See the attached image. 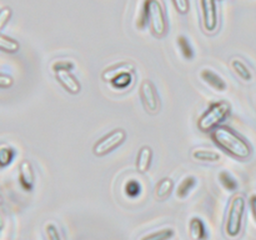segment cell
<instances>
[{"label": "cell", "mask_w": 256, "mask_h": 240, "mask_svg": "<svg viewBox=\"0 0 256 240\" xmlns=\"http://www.w3.org/2000/svg\"><path fill=\"white\" fill-rule=\"evenodd\" d=\"M212 139L220 149L240 160H245L252 155V146L229 126H218L212 132Z\"/></svg>", "instance_id": "6da1fadb"}, {"label": "cell", "mask_w": 256, "mask_h": 240, "mask_svg": "<svg viewBox=\"0 0 256 240\" xmlns=\"http://www.w3.org/2000/svg\"><path fill=\"white\" fill-rule=\"evenodd\" d=\"M245 209H246L245 198L242 195H234L230 200L229 210L224 224V232L229 239H236L242 234Z\"/></svg>", "instance_id": "7a4b0ae2"}, {"label": "cell", "mask_w": 256, "mask_h": 240, "mask_svg": "<svg viewBox=\"0 0 256 240\" xmlns=\"http://www.w3.org/2000/svg\"><path fill=\"white\" fill-rule=\"evenodd\" d=\"M142 9L146 14L148 25H149L152 35L159 39L164 38L168 34L169 24H168L162 0H145Z\"/></svg>", "instance_id": "3957f363"}, {"label": "cell", "mask_w": 256, "mask_h": 240, "mask_svg": "<svg viewBox=\"0 0 256 240\" xmlns=\"http://www.w3.org/2000/svg\"><path fill=\"white\" fill-rule=\"evenodd\" d=\"M232 114V105L228 102H212L206 112L200 116L198 122V128L202 132H209L220 126Z\"/></svg>", "instance_id": "277c9868"}, {"label": "cell", "mask_w": 256, "mask_h": 240, "mask_svg": "<svg viewBox=\"0 0 256 240\" xmlns=\"http://www.w3.org/2000/svg\"><path fill=\"white\" fill-rule=\"evenodd\" d=\"M125 140H126V132L122 128L115 129L112 132H108L105 136H102V139L95 142V145L92 146V152L96 156H105L109 152L118 149Z\"/></svg>", "instance_id": "5b68a950"}, {"label": "cell", "mask_w": 256, "mask_h": 240, "mask_svg": "<svg viewBox=\"0 0 256 240\" xmlns=\"http://www.w3.org/2000/svg\"><path fill=\"white\" fill-rule=\"evenodd\" d=\"M140 99H142L144 109L148 114L156 115L160 110V98L154 82L149 79L142 80L139 89Z\"/></svg>", "instance_id": "8992f818"}, {"label": "cell", "mask_w": 256, "mask_h": 240, "mask_svg": "<svg viewBox=\"0 0 256 240\" xmlns=\"http://www.w3.org/2000/svg\"><path fill=\"white\" fill-rule=\"evenodd\" d=\"M200 6L202 14V28L206 32H214L219 24L216 0H200Z\"/></svg>", "instance_id": "52a82bcc"}, {"label": "cell", "mask_w": 256, "mask_h": 240, "mask_svg": "<svg viewBox=\"0 0 256 240\" xmlns=\"http://www.w3.org/2000/svg\"><path fill=\"white\" fill-rule=\"evenodd\" d=\"M34 170L29 160L24 159L19 165V184L25 192H32L34 188Z\"/></svg>", "instance_id": "ba28073f"}, {"label": "cell", "mask_w": 256, "mask_h": 240, "mask_svg": "<svg viewBox=\"0 0 256 240\" xmlns=\"http://www.w3.org/2000/svg\"><path fill=\"white\" fill-rule=\"evenodd\" d=\"M55 76H56L58 82L62 84V86L69 94L76 95L82 92V84L76 79V76L72 75V72H55Z\"/></svg>", "instance_id": "9c48e42d"}, {"label": "cell", "mask_w": 256, "mask_h": 240, "mask_svg": "<svg viewBox=\"0 0 256 240\" xmlns=\"http://www.w3.org/2000/svg\"><path fill=\"white\" fill-rule=\"evenodd\" d=\"M202 79L206 82L209 86H212V89L216 90V92H225L228 88L226 82L220 76L219 74H216L215 72L210 69H204L200 74Z\"/></svg>", "instance_id": "30bf717a"}, {"label": "cell", "mask_w": 256, "mask_h": 240, "mask_svg": "<svg viewBox=\"0 0 256 240\" xmlns=\"http://www.w3.org/2000/svg\"><path fill=\"white\" fill-rule=\"evenodd\" d=\"M152 162V149L150 146H142L136 155V170L142 174L150 169Z\"/></svg>", "instance_id": "8fae6325"}, {"label": "cell", "mask_w": 256, "mask_h": 240, "mask_svg": "<svg viewBox=\"0 0 256 240\" xmlns=\"http://www.w3.org/2000/svg\"><path fill=\"white\" fill-rule=\"evenodd\" d=\"M189 235L192 240H206L208 230L200 218L194 216L189 222Z\"/></svg>", "instance_id": "7c38bea8"}, {"label": "cell", "mask_w": 256, "mask_h": 240, "mask_svg": "<svg viewBox=\"0 0 256 240\" xmlns=\"http://www.w3.org/2000/svg\"><path fill=\"white\" fill-rule=\"evenodd\" d=\"M172 190H174V182H172V178H162L155 186V199L159 200V202H164L172 195Z\"/></svg>", "instance_id": "4fadbf2b"}, {"label": "cell", "mask_w": 256, "mask_h": 240, "mask_svg": "<svg viewBox=\"0 0 256 240\" xmlns=\"http://www.w3.org/2000/svg\"><path fill=\"white\" fill-rule=\"evenodd\" d=\"M132 70H134V68H130V69L118 74L110 82V84H112L115 89H119V90L126 89V88L130 86V85L132 84V82H134Z\"/></svg>", "instance_id": "5bb4252c"}, {"label": "cell", "mask_w": 256, "mask_h": 240, "mask_svg": "<svg viewBox=\"0 0 256 240\" xmlns=\"http://www.w3.org/2000/svg\"><path fill=\"white\" fill-rule=\"evenodd\" d=\"M230 65H232V69L234 70L235 74H236L242 82H252V70L249 69V66H248L242 59L234 58V59L230 62Z\"/></svg>", "instance_id": "9a60e30c"}, {"label": "cell", "mask_w": 256, "mask_h": 240, "mask_svg": "<svg viewBox=\"0 0 256 240\" xmlns=\"http://www.w3.org/2000/svg\"><path fill=\"white\" fill-rule=\"evenodd\" d=\"M192 156L198 162H216L222 159L220 154L215 150L209 149H195L192 150Z\"/></svg>", "instance_id": "2e32d148"}, {"label": "cell", "mask_w": 256, "mask_h": 240, "mask_svg": "<svg viewBox=\"0 0 256 240\" xmlns=\"http://www.w3.org/2000/svg\"><path fill=\"white\" fill-rule=\"evenodd\" d=\"M196 178L192 176V175H189V176L184 178L182 182L178 185L176 188V196L180 198V199H184L189 195V192H192V189L195 188L196 185Z\"/></svg>", "instance_id": "e0dca14e"}, {"label": "cell", "mask_w": 256, "mask_h": 240, "mask_svg": "<svg viewBox=\"0 0 256 240\" xmlns=\"http://www.w3.org/2000/svg\"><path fill=\"white\" fill-rule=\"evenodd\" d=\"M175 235V230L172 228H165V229L156 230L154 232L144 235L140 240H172Z\"/></svg>", "instance_id": "ac0fdd59"}, {"label": "cell", "mask_w": 256, "mask_h": 240, "mask_svg": "<svg viewBox=\"0 0 256 240\" xmlns=\"http://www.w3.org/2000/svg\"><path fill=\"white\" fill-rule=\"evenodd\" d=\"M0 49L4 52H10V54H14L18 50L20 49V44L18 40L12 39V38L6 36L5 34L0 35Z\"/></svg>", "instance_id": "d6986e66"}, {"label": "cell", "mask_w": 256, "mask_h": 240, "mask_svg": "<svg viewBox=\"0 0 256 240\" xmlns=\"http://www.w3.org/2000/svg\"><path fill=\"white\" fill-rule=\"evenodd\" d=\"M176 42L179 45L180 50H182V56L188 60H192L194 58V50H192V46L189 40H188V38L184 36V35H180V36H178Z\"/></svg>", "instance_id": "ffe728a7"}, {"label": "cell", "mask_w": 256, "mask_h": 240, "mask_svg": "<svg viewBox=\"0 0 256 240\" xmlns=\"http://www.w3.org/2000/svg\"><path fill=\"white\" fill-rule=\"evenodd\" d=\"M219 180L222 184V186H224L226 190H229V192H235V190L239 188V184H238L236 179H235L229 172H225L224 170V172H220Z\"/></svg>", "instance_id": "44dd1931"}, {"label": "cell", "mask_w": 256, "mask_h": 240, "mask_svg": "<svg viewBox=\"0 0 256 240\" xmlns=\"http://www.w3.org/2000/svg\"><path fill=\"white\" fill-rule=\"evenodd\" d=\"M15 158V149L6 145H2L0 148V165L2 168H6Z\"/></svg>", "instance_id": "7402d4cb"}, {"label": "cell", "mask_w": 256, "mask_h": 240, "mask_svg": "<svg viewBox=\"0 0 256 240\" xmlns=\"http://www.w3.org/2000/svg\"><path fill=\"white\" fill-rule=\"evenodd\" d=\"M124 192H125V195L129 198H138L140 194H142V184H140L138 180H128L126 182H125V186H124Z\"/></svg>", "instance_id": "603a6c76"}, {"label": "cell", "mask_w": 256, "mask_h": 240, "mask_svg": "<svg viewBox=\"0 0 256 240\" xmlns=\"http://www.w3.org/2000/svg\"><path fill=\"white\" fill-rule=\"evenodd\" d=\"M130 68H132V66H130V65H128V64H122V65H119V66L112 68V69H106L102 74V80H104V82H112V80L114 79L118 74H120V72L130 69Z\"/></svg>", "instance_id": "cb8c5ba5"}, {"label": "cell", "mask_w": 256, "mask_h": 240, "mask_svg": "<svg viewBox=\"0 0 256 240\" xmlns=\"http://www.w3.org/2000/svg\"><path fill=\"white\" fill-rule=\"evenodd\" d=\"M44 230L48 240H62V232H60L59 228L54 222H46Z\"/></svg>", "instance_id": "d4e9b609"}, {"label": "cell", "mask_w": 256, "mask_h": 240, "mask_svg": "<svg viewBox=\"0 0 256 240\" xmlns=\"http://www.w3.org/2000/svg\"><path fill=\"white\" fill-rule=\"evenodd\" d=\"M75 65L74 62H70V60H56V62H52V69L54 70L55 72H72L74 70Z\"/></svg>", "instance_id": "484cf974"}, {"label": "cell", "mask_w": 256, "mask_h": 240, "mask_svg": "<svg viewBox=\"0 0 256 240\" xmlns=\"http://www.w3.org/2000/svg\"><path fill=\"white\" fill-rule=\"evenodd\" d=\"M172 2L179 14L185 15L190 10V0H172Z\"/></svg>", "instance_id": "4316f807"}, {"label": "cell", "mask_w": 256, "mask_h": 240, "mask_svg": "<svg viewBox=\"0 0 256 240\" xmlns=\"http://www.w3.org/2000/svg\"><path fill=\"white\" fill-rule=\"evenodd\" d=\"M12 9L8 6L2 8V12H0V29H4L5 25H6V22H9L10 18H12Z\"/></svg>", "instance_id": "83f0119b"}, {"label": "cell", "mask_w": 256, "mask_h": 240, "mask_svg": "<svg viewBox=\"0 0 256 240\" xmlns=\"http://www.w3.org/2000/svg\"><path fill=\"white\" fill-rule=\"evenodd\" d=\"M12 84H14V79H12L10 75H6V74L0 75V88H2V89H8V88L12 86Z\"/></svg>", "instance_id": "f1b7e54d"}, {"label": "cell", "mask_w": 256, "mask_h": 240, "mask_svg": "<svg viewBox=\"0 0 256 240\" xmlns=\"http://www.w3.org/2000/svg\"><path fill=\"white\" fill-rule=\"evenodd\" d=\"M249 205H250V210H252V218H254L255 222H256V194H252L249 199Z\"/></svg>", "instance_id": "f546056e"}, {"label": "cell", "mask_w": 256, "mask_h": 240, "mask_svg": "<svg viewBox=\"0 0 256 240\" xmlns=\"http://www.w3.org/2000/svg\"><path fill=\"white\" fill-rule=\"evenodd\" d=\"M216 2H222V0H216Z\"/></svg>", "instance_id": "4dcf8cb0"}]
</instances>
